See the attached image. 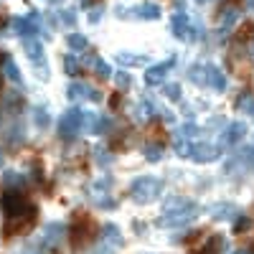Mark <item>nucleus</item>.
<instances>
[{"mask_svg":"<svg viewBox=\"0 0 254 254\" xmlns=\"http://www.w3.org/2000/svg\"><path fill=\"white\" fill-rule=\"evenodd\" d=\"M234 254H252V252H234Z\"/></svg>","mask_w":254,"mask_h":254,"instance_id":"49530a36","label":"nucleus"},{"mask_svg":"<svg viewBox=\"0 0 254 254\" xmlns=\"http://www.w3.org/2000/svg\"><path fill=\"white\" fill-rule=\"evenodd\" d=\"M206 87H211L214 92H226V87H229V81H226V76H224V71L221 69H216V66H208V76H206Z\"/></svg>","mask_w":254,"mask_h":254,"instance_id":"f8f14e48","label":"nucleus"},{"mask_svg":"<svg viewBox=\"0 0 254 254\" xmlns=\"http://www.w3.org/2000/svg\"><path fill=\"white\" fill-rule=\"evenodd\" d=\"M10 26H13V31H15L18 36H26V38H28V36H36L38 28H41L36 13L28 15V18H13V23H10Z\"/></svg>","mask_w":254,"mask_h":254,"instance_id":"1a4fd4ad","label":"nucleus"},{"mask_svg":"<svg viewBox=\"0 0 254 254\" xmlns=\"http://www.w3.org/2000/svg\"><path fill=\"white\" fill-rule=\"evenodd\" d=\"M94 74H97L99 79H110V76H112L110 64L104 61V59H94Z\"/></svg>","mask_w":254,"mask_h":254,"instance_id":"bb28decb","label":"nucleus"},{"mask_svg":"<svg viewBox=\"0 0 254 254\" xmlns=\"http://www.w3.org/2000/svg\"><path fill=\"white\" fill-rule=\"evenodd\" d=\"M198 3H203V0H198Z\"/></svg>","mask_w":254,"mask_h":254,"instance_id":"de8ad7c7","label":"nucleus"},{"mask_svg":"<svg viewBox=\"0 0 254 254\" xmlns=\"http://www.w3.org/2000/svg\"><path fill=\"white\" fill-rule=\"evenodd\" d=\"M51 3H56V0H51Z\"/></svg>","mask_w":254,"mask_h":254,"instance_id":"09e8293b","label":"nucleus"},{"mask_svg":"<svg viewBox=\"0 0 254 254\" xmlns=\"http://www.w3.org/2000/svg\"><path fill=\"white\" fill-rule=\"evenodd\" d=\"M107 127H110V120H107V117H97L92 132H94V135H102V132H107Z\"/></svg>","mask_w":254,"mask_h":254,"instance_id":"72a5a7b5","label":"nucleus"},{"mask_svg":"<svg viewBox=\"0 0 254 254\" xmlns=\"http://www.w3.org/2000/svg\"><path fill=\"white\" fill-rule=\"evenodd\" d=\"M181 135H183V137H193V135H198V125L186 122V125H183V130H181Z\"/></svg>","mask_w":254,"mask_h":254,"instance_id":"f704fd0d","label":"nucleus"},{"mask_svg":"<svg viewBox=\"0 0 254 254\" xmlns=\"http://www.w3.org/2000/svg\"><path fill=\"white\" fill-rule=\"evenodd\" d=\"M23 254H41V252H38L36 247H26V249H23Z\"/></svg>","mask_w":254,"mask_h":254,"instance_id":"79ce46f5","label":"nucleus"},{"mask_svg":"<svg viewBox=\"0 0 254 254\" xmlns=\"http://www.w3.org/2000/svg\"><path fill=\"white\" fill-rule=\"evenodd\" d=\"M66 97H69V102H81V99H92V102H99V99H102V94H99L97 89L87 87V84H81V81H74V84H69V87H66Z\"/></svg>","mask_w":254,"mask_h":254,"instance_id":"6e6552de","label":"nucleus"},{"mask_svg":"<svg viewBox=\"0 0 254 254\" xmlns=\"http://www.w3.org/2000/svg\"><path fill=\"white\" fill-rule=\"evenodd\" d=\"M237 20H239V10H237V8H226L224 15H221V31L226 33L229 28H234Z\"/></svg>","mask_w":254,"mask_h":254,"instance_id":"5701e85b","label":"nucleus"},{"mask_svg":"<svg viewBox=\"0 0 254 254\" xmlns=\"http://www.w3.org/2000/svg\"><path fill=\"white\" fill-rule=\"evenodd\" d=\"M64 234H66V226L59 224V221H54V224H49V226L44 229V244H46V247H59L61 239H64Z\"/></svg>","mask_w":254,"mask_h":254,"instance_id":"9b49d317","label":"nucleus"},{"mask_svg":"<svg viewBox=\"0 0 254 254\" xmlns=\"http://www.w3.org/2000/svg\"><path fill=\"white\" fill-rule=\"evenodd\" d=\"M188 26H190L188 15H186L183 10H178V13L173 15V20H171V33L178 36V38H186V36H188Z\"/></svg>","mask_w":254,"mask_h":254,"instance_id":"4468645a","label":"nucleus"},{"mask_svg":"<svg viewBox=\"0 0 254 254\" xmlns=\"http://www.w3.org/2000/svg\"><path fill=\"white\" fill-rule=\"evenodd\" d=\"M99 18H102V8H94V10H89V23H97Z\"/></svg>","mask_w":254,"mask_h":254,"instance_id":"ea45409f","label":"nucleus"},{"mask_svg":"<svg viewBox=\"0 0 254 254\" xmlns=\"http://www.w3.org/2000/svg\"><path fill=\"white\" fill-rule=\"evenodd\" d=\"M252 54H254V49H252Z\"/></svg>","mask_w":254,"mask_h":254,"instance_id":"8fccbe9b","label":"nucleus"},{"mask_svg":"<svg viewBox=\"0 0 254 254\" xmlns=\"http://www.w3.org/2000/svg\"><path fill=\"white\" fill-rule=\"evenodd\" d=\"M196 214H198V206L190 201L188 206H183L178 211H165V214L158 219V226H163V229H178V226L190 224L196 219Z\"/></svg>","mask_w":254,"mask_h":254,"instance_id":"20e7f679","label":"nucleus"},{"mask_svg":"<svg viewBox=\"0 0 254 254\" xmlns=\"http://www.w3.org/2000/svg\"><path fill=\"white\" fill-rule=\"evenodd\" d=\"M254 33V23H247L244 28H242V33H239V38H249Z\"/></svg>","mask_w":254,"mask_h":254,"instance_id":"58836bf2","label":"nucleus"},{"mask_svg":"<svg viewBox=\"0 0 254 254\" xmlns=\"http://www.w3.org/2000/svg\"><path fill=\"white\" fill-rule=\"evenodd\" d=\"M145 158L150 160V163L160 160V158H163V147H160V145H145Z\"/></svg>","mask_w":254,"mask_h":254,"instance_id":"7c9ffc66","label":"nucleus"},{"mask_svg":"<svg viewBox=\"0 0 254 254\" xmlns=\"http://www.w3.org/2000/svg\"><path fill=\"white\" fill-rule=\"evenodd\" d=\"M244 135H247V125L244 122H231L226 127V132H224V142L226 145H237V142L244 140Z\"/></svg>","mask_w":254,"mask_h":254,"instance_id":"ddd939ff","label":"nucleus"},{"mask_svg":"<svg viewBox=\"0 0 254 254\" xmlns=\"http://www.w3.org/2000/svg\"><path fill=\"white\" fill-rule=\"evenodd\" d=\"M165 97L171 99V102H181L183 99V89H181V84H165Z\"/></svg>","mask_w":254,"mask_h":254,"instance_id":"cd10ccee","label":"nucleus"},{"mask_svg":"<svg viewBox=\"0 0 254 254\" xmlns=\"http://www.w3.org/2000/svg\"><path fill=\"white\" fill-rule=\"evenodd\" d=\"M115 61L120 64V66H145L150 59L142 56V54H117Z\"/></svg>","mask_w":254,"mask_h":254,"instance_id":"a211bd4d","label":"nucleus"},{"mask_svg":"<svg viewBox=\"0 0 254 254\" xmlns=\"http://www.w3.org/2000/svg\"><path fill=\"white\" fill-rule=\"evenodd\" d=\"M97 163L99 165H110L112 163V155L110 153H97Z\"/></svg>","mask_w":254,"mask_h":254,"instance_id":"4c0bfd02","label":"nucleus"},{"mask_svg":"<svg viewBox=\"0 0 254 254\" xmlns=\"http://www.w3.org/2000/svg\"><path fill=\"white\" fill-rule=\"evenodd\" d=\"M208 214L214 216L216 221H229V219H237L239 216V208L234 203H214L208 208Z\"/></svg>","mask_w":254,"mask_h":254,"instance_id":"9d476101","label":"nucleus"},{"mask_svg":"<svg viewBox=\"0 0 254 254\" xmlns=\"http://www.w3.org/2000/svg\"><path fill=\"white\" fill-rule=\"evenodd\" d=\"M206 76H208V64H193L188 71V79L196 81L198 87H206Z\"/></svg>","mask_w":254,"mask_h":254,"instance_id":"aec40b11","label":"nucleus"},{"mask_svg":"<svg viewBox=\"0 0 254 254\" xmlns=\"http://www.w3.org/2000/svg\"><path fill=\"white\" fill-rule=\"evenodd\" d=\"M160 5H155V3H142L137 10H135V15L137 18H142V20H155V18H160Z\"/></svg>","mask_w":254,"mask_h":254,"instance_id":"412c9836","label":"nucleus"},{"mask_svg":"<svg viewBox=\"0 0 254 254\" xmlns=\"http://www.w3.org/2000/svg\"><path fill=\"white\" fill-rule=\"evenodd\" d=\"M234 226H237V231H247L249 221H247V219H239V224H234Z\"/></svg>","mask_w":254,"mask_h":254,"instance_id":"a19ab883","label":"nucleus"},{"mask_svg":"<svg viewBox=\"0 0 254 254\" xmlns=\"http://www.w3.org/2000/svg\"><path fill=\"white\" fill-rule=\"evenodd\" d=\"M247 5H249V8H254V0H247Z\"/></svg>","mask_w":254,"mask_h":254,"instance_id":"c03bdc74","label":"nucleus"},{"mask_svg":"<svg viewBox=\"0 0 254 254\" xmlns=\"http://www.w3.org/2000/svg\"><path fill=\"white\" fill-rule=\"evenodd\" d=\"M3 74H5V79H10L15 87H20L23 84V76H20V69H18V64L10 59V56H5L3 59Z\"/></svg>","mask_w":254,"mask_h":254,"instance_id":"dca6fc26","label":"nucleus"},{"mask_svg":"<svg viewBox=\"0 0 254 254\" xmlns=\"http://www.w3.org/2000/svg\"><path fill=\"white\" fill-rule=\"evenodd\" d=\"M173 66H176V56H171V59L155 64V66H150V69L145 71V84H147V87H155V84H160V81L165 79V74L171 71Z\"/></svg>","mask_w":254,"mask_h":254,"instance_id":"423d86ee","label":"nucleus"},{"mask_svg":"<svg viewBox=\"0 0 254 254\" xmlns=\"http://www.w3.org/2000/svg\"><path fill=\"white\" fill-rule=\"evenodd\" d=\"M66 46H69L74 54H81V51H87L89 41H87V36H81V33H71V36L66 38Z\"/></svg>","mask_w":254,"mask_h":254,"instance_id":"4be33fe9","label":"nucleus"},{"mask_svg":"<svg viewBox=\"0 0 254 254\" xmlns=\"http://www.w3.org/2000/svg\"><path fill=\"white\" fill-rule=\"evenodd\" d=\"M190 147H193V145H190V140H188V137H183V135H178L173 150H176V155H178V158H190Z\"/></svg>","mask_w":254,"mask_h":254,"instance_id":"a878e982","label":"nucleus"},{"mask_svg":"<svg viewBox=\"0 0 254 254\" xmlns=\"http://www.w3.org/2000/svg\"><path fill=\"white\" fill-rule=\"evenodd\" d=\"M249 163L254 165V147H249Z\"/></svg>","mask_w":254,"mask_h":254,"instance_id":"37998d69","label":"nucleus"},{"mask_svg":"<svg viewBox=\"0 0 254 254\" xmlns=\"http://www.w3.org/2000/svg\"><path fill=\"white\" fill-rule=\"evenodd\" d=\"M160 112V107L150 99V97H142L140 99V104H137V110H135V117L137 120H147V117H153V115H158Z\"/></svg>","mask_w":254,"mask_h":254,"instance_id":"2eb2a0df","label":"nucleus"},{"mask_svg":"<svg viewBox=\"0 0 254 254\" xmlns=\"http://www.w3.org/2000/svg\"><path fill=\"white\" fill-rule=\"evenodd\" d=\"M160 193H163V181L155 178V176H140V178H135L132 186H130V196H132V201L140 203V206L155 201Z\"/></svg>","mask_w":254,"mask_h":254,"instance_id":"f257e3e1","label":"nucleus"},{"mask_svg":"<svg viewBox=\"0 0 254 254\" xmlns=\"http://www.w3.org/2000/svg\"><path fill=\"white\" fill-rule=\"evenodd\" d=\"M237 107H239V110H244L247 115H252V117H254V97H252V94H242V97L237 99Z\"/></svg>","mask_w":254,"mask_h":254,"instance_id":"c85d7f7f","label":"nucleus"},{"mask_svg":"<svg viewBox=\"0 0 254 254\" xmlns=\"http://www.w3.org/2000/svg\"><path fill=\"white\" fill-rule=\"evenodd\" d=\"M23 51H26V56L31 59V64H33V71H36V76L38 79H49V61H46V51H44V44H41L38 38H26V44H23Z\"/></svg>","mask_w":254,"mask_h":254,"instance_id":"f03ea898","label":"nucleus"},{"mask_svg":"<svg viewBox=\"0 0 254 254\" xmlns=\"http://www.w3.org/2000/svg\"><path fill=\"white\" fill-rule=\"evenodd\" d=\"M102 234H104V242L112 244L115 249H120V247L125 244V239H122V231H120V226H115V224H104Z\"/></svg>","mask_w":254,"mask_h":254,"instance_id":"f3484780","label":"nucleus"},{"mask_svg":"<svg viewBox=\"0 0 254 254\" xmlns=\"http://www.w3.org/2000/svg\"><path fill=\"white\" fill-rule=\"evenodd\" d=\"M219 155H221V147L214 145V142H196L193 147H190V158H193L196 163H211Z\"/></svg>","mask_w":254,"mask_h":254,"instance_id":"0eeeda50","label":"nucleus"},{"mask_svg":"<svg viewBox=\"0 0 254 254\" xmlns=\"http://www.w3.org/2000/svg\"><path fill=\"white\" fill-rule=\"evenodd\" d=\"M92 254H115V247L112 244H107V242H102V244H97L94 247V252Z\"/></svg>","mask_w":254,"mask_h":254,"instance_id":"c9c22d12","label":"nucleus"},{"mask_svg":"<svg viewBox=\"0 0 254 254\" xmlns=\"http://www.w3.org/2000/svg\"><path fill=\"white\" fill-rule=\"evenodd\" d=\"M61 20H64L66 26H74V23H76V13H74V10H64V13H61Z\"/></svg>","mask_w":254,"mask_h":254,"instance_id":"e433bc0d","label":"nucleus"},{"mask_svg":"<svg viewBox=\"0 0 254 254\" xmlns=\"http://www.w3.org/2000/svg\"><path fill=\"white\" fill-rule=\"evenodd\" d=\"M64 71L66 74H79V61L74 56H64Z\"/></svg>","mask_w":254,"mask_h":254,"instance_id":"473e14b6","label":"nucleus"},{"mask_svg":"<svg viewBox=\"0 0 254 254\" xmlns=\"http://www.w3.org/2000/svg\"><path fill=\"white\" fill-rule=\"evenodd\" d=\"M3 183H5V188H23L26 186V178L20 176V173H15V171H8L5 176H3Z\"/></svg>","mask_w":254,"mask_h":254,"instance_id":"393cba45","label":"nucleus"},{"mask_svg":"<svg viewBox=\"0 0 254 254\" xmlns=\"http://www.w3.org/2000/svg\"><path fill=\"white\" fill-rule=\"evenodd\" d=\"M84 127V112L79 107H71L69 112H64L59 120V137L64 140H74L79 135V130Z\"/></svg>","mask_w":254,"mask_h":254,"instance_id":"39448f33","label":"nucleus"},{"mask_svg":"<svg viewBox=\"0 0 254 254\" xmlns=\"http://www.w3.org/2000/svg\"><path fill=\"white\" fill-rule=\"evenodd\" d=\"M188 203H190L188 198H181V196H176V198H168V201H165L163 211H178V208H183V206H188Z\"/></svg>","mask_w":254,"mask_h":254,"instance_id":"c756f323","label":"nucleus"},{"mask_svg":"<svg viewBox=\"0 0 254 254\" xmlns=\"http://www.w3.org/2000/svg\"><path fill=\"white\" fill-rule=\"evenodd\" d=\"M0 168H3V153H0Z\"/></svg>","mask_w":254,"mask_h":254,"instance_id":"a18cd8bd","label":"nucleus"},{"mask_svg":"<svg viewBox=\"0 0 254 254\" xmlns=\"http://www.w3.org/2000/svg\"><path fill=\"white\" fill-rule=\"evenodd\" d=\"M81 221V226H74V244H84V242H87L89 239V221L87 219H79Z\"/></svg>","mask_w":254,"mask_h":254,"instance_id":"b1692460","label":"nucleus"},{"mask_svg":"<svg viewBox=\"0 0 254 254\" xmlns=\"http://www.w3.org/2000/svg\"><path fill=\"white\" fill-rule=\"evenodd\" d=\"M115 84H117L120 89H127L132 84V76L127 74V71H115Z\"/></svg>","mask_w":254,"mask_h":254,"instance_id":"2f4dec72","label":"nucleus"},{"mask_svg":"<svg viewBox=\"0 0 254 254\" xmlns=\"http://www.w3.org/2000/svg\"><path fill=\"white\" fill-rule=\"evenodd\" d=\"M33 125L38 127V130L51 127V117H49V110L44 107V104H36V107H33Z\"/></svg>","mask_w":254,"mask_h":254,"instance_id":"6ab92c4d","label":"nucleus"},{"mask_svg":"<svg viewBox=\"0 0 254 254\" xmlns=\"http://www.w3.org/2000/svg\"><path fill=\"white\" fill-rule=\"evenodd\" d=\"M28 211H36L33 203H28V198L20 193L18 188H5V196H3V214L5 219H13V216H23Z\"/></svg>","mask_w":254,"mask_h":254,"instance_id":"7ed1b4c3","label":"nucleus"}]
</instances>
